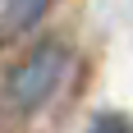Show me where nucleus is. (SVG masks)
Returning a JSON list of instances; mask_svg holds the SVG:
<instances>
[{
	"label": "nucleus",
	"instance_id": "nucleus-1",
	"mask_svg": "<svg viewBox=\"0 0 133 133\" xmlns=\"http://www.w3.org/2000/svg\"><path fill=\"white\" fill-rule=\"evenodd\" d=\"M64 64H69V51L64 46H37V51L28 55L23 64L9 74V83H5V101H9L14 110H37L46 96L60 87V78H64Z\"/></svg>",
	"mask_w": 133,
	"mask_h": 133
},
{
	"label": "nucleus",
	"instance_id": "nucleus-2",
	"mask_svg": "<svg viewBox=\"0 0 133 133\" xmlns=\"http://www.w3.org/2000/svg\"><path fill=\"white\" fill-rule=\"evenodd\" d=\"M51 9V0H9L5 5V32H23Z\"/></svg>",
	"mask_w": 133,
	"mask_h": 133
},
{
	"label": "nucleus",
	"instance_id": "nucleus-3",
	"mask_svg": "<svg viewBox=\"0 0 133 133\" xmlns=\"http://www.w3.org/2000/svg\"><path fill=\"white\" fill-rule=\"evenodd\" d=\"M87 133H133V124L124 119V115H101V119H96Z\"/></svg>",
	"mask_w": 133,
	"mask_h": 133
}]
</instances>
